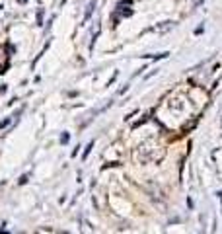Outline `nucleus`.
Wrapping results in <instances>:
<instances>
[{
  "mask_svg": "<svg viewBox=\"0 0 222 234\" xmlns=\"http://www.w3.org/2000/svg\"><path fill=\"white\" fill-rule=\"evenodd\" d=\"M94 6H95V0H92V4H90V8H88V12H86V20L92 16V12H94Z\"/></svg>",
  "mask_w": 222,
  "mask_h": 234,
  "instance_id": "nucleus-1",
  "label": "nucleus"
}]
</instances>
